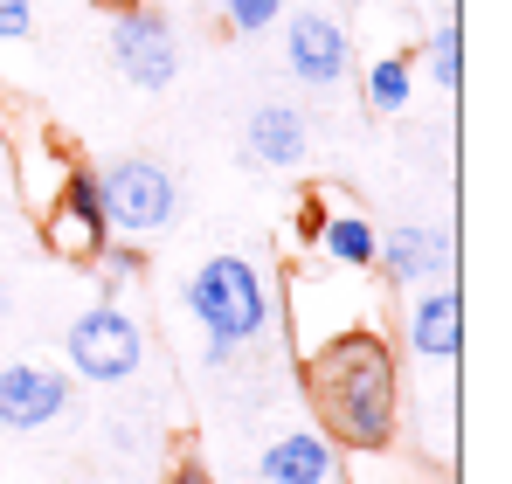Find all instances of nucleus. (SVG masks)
<instances>
[{
  "label": "nucleus",
  "mask_w": 512,
  "mask_h": 484,
  "mask_svg": "<svg viewBox=\"0 0 512 484\" xmlns=\"http://www.w3.org/2000/svg\"><path fill=\"white\" fill-rule=\"evenodd\" d=\"M305 153H312V118L298 104H256L250 125H243V160L270 166V173H291Z\"/></svg>",
  "instance_id": "nucleus-11"
},
{
  "label": "nucleus",
  "mask_w": 512,
  "mask_h": 484,
  "mask_svg": "<svg viewBox=\"0 0 512 484\" xmlns=\"http://www.w3.org/2000/svg\"><path fill=\"white\" fill-rule=\"evenodd\" d=\"M429 77H436V90H464V28L429 35Z\"/></svg>",
  "instance_id": "nucleus-15"
},
{
  "label": "nucleus",
  "mask_w": 512,
  "mask_h": 484,
  "mask_svg": "<svg viewBox=\"0 0 512 484\" xmlns=\"http://www.w3.org/2000/svg\"><path fill=\"white\" fill-rule=\"evenodd\" d=\"M63 360H70V374L90 381V388H125L146 367V332H139L132 312H118V305H90L84 319L63 332Z\"/></svg>",
  "instance_id": "nucleus-4"
},
{
  "label": "nucleus",
  "mask_w": 512,
  "mask_h": 484,
  "mask_svg": "<svg viewBox=\"0 0 512 484\" xmlns=\"http://www.w3.org/2000/svg\"><path fill=\"white\" fill-rule=\"evenodd\" d=\"M263 484H340V443L326 429H284L263 443Z\"/></svg>",
  "instance_id": "nucleus-10"
},
{
  "label": "nucleus",
  "mask_w": 512,
  "mask_h": 484,
  "mask_svg": "<svg viewBox=\"0 0 512 484\" xmlns=\"http://www.w3.org/2000/svg\"><path fill=\"white\" fill-rule=\"evenodd\" d=\"M326 215H333V208H326V194H305V201H298V242H305V249H319Z\"/></svg>",
  "instance_id": "nucleus-19"
},
{
  "label": "nucleus",
  "mask_w": 512,
  "mask_h": 484,
  "mask_svg": "<svg viewBox=\"0 0 512 484\" xmlns=\"http://www.w3.org/2000/svg\"><path fill=\"white\" fill-rule=\"evenodd\" d=\"M409 77H416L409 56H381V63L367 70V104H374V111H409Z\"/></svg>",
  "instance_id": "nucleus-14"
},
{
  "label": "nucleus",
  "mask_w": 512,
  "mask_h": 484,
  "mask_svg": "<svg viewBox=\"0 0 512 484\" xmlns=\"http://www.w3.org/2000/svg\"><path fill=\"white\" fill-rule=\"evenodd\" d=\"M42 249L63 256V263H97L111 249V215H104V194H97L90 166H70L63 187L42 201Z\"/></svg>",
  "instance_id": "nucleus-5"
},
{
  "label": "nucleus",
  "mask_w": 512,
  "mask_h": 484,
  "mask_svg": "<svg viewBox=\"0 0 512 484\" xmlns=\"http://www.w3.org/2000/svg\"><path fill=\"white\" fill-rule=\"evenodd\" d=\"M97 277H104V291L139 284V277H146V249H139V242H111V249L97 256Z\"/></svg>",
  "instance_id": "nucleus-16"
},
{
  "label": "nucleus",
  "mask_w": 512,
  "mask_h": 484,
  "mask_svg": "<svg viewBox=\"0 0 512 484\" xmlns=\"http://www.w3.org/2000/svg\"><path fill=\"white\" fill-rule=\"evenodd\" d=\"M63 415H70V374L63 367H42V360H7L0 367V429L7 436H35Z\"/></svg>",
  "instance_id": "nucleus-7"
},
{
  "label": "nucleus",
  "mask_w": 512,
  "mask_h": 484,
  "mask_svg": "<svg viewBox=\"0 0 512 484\" xmlns=\"http://www.w3.org/2000/svg\"><path fill=\"white\" fill-rule=\"evenodd\" d=\"M284 70L305 83V90H333V83L353 70L346 28L333 21V14H319V7L291 14V21H284Z\"/></svg>",
  "instance_id": "nucleus-8"
},
{
  "label": "nucleus",
  "mask_w": 512,
  "mask_h": 484,
  "mask_svg": "<svg viewBox=\"0 0 512 484\" xmlns=\"http://www.w3.org/2000/svg\"><path fill=\"white\" fill-rule=\"evenodd\" d=\"M111 63L125 70L132 90H173L180 77V35L160 7H132V14H111Z\"/></svg>",
  "instance_id": "nucleus-6"
},
{
  "label": "nucleus",
  "mask_w": 512,
  "mask_h": 484,
  "mask_svg": "<svg viewBox=\"0 0 512 484\" xmlns=\"http://www.w3.org/2000/svg\"><path fill=\"white\" fill-rule=\"evenodd\" d=\"M167 484H215V478H208V464H201V450H180V464L167 471Z\"/></svg>",
  "instance_id": "nucleus-20"
},
{
  "label": "nucleus",
  "mask_w": 512,
  "mask_h": 484,
  "mask_svg": "<svg viewBox=\"0 0 512 484\" xmlns=\"http://www.w3.org/2000/svg\"><path fill=\"white\" fill-rule=\"evenodd\" d=\"M222 14H229L236 35H270L284 21V0H222Z\"/></svg>",
  "instance_id": "nucleus-17"
},
{
  "label": "nucleus",
  "mask_w": 512,
  "mask_h": 484,
  "mask_svg": "<svg viewBox=\"0 0 512 484\" xmlns=\"http://www.w3.org/2000/svg\"><path fill=\"white\" fill-rule=\"evenodd\" d=\"M319 249H326L333 270H374V222L367 215H326Z\"/></svg>",
  "instance_id": "nucleus-13"
},
{
  "label": "nucleus",
  "mask_w": 512,
  "mask_h": 484,
  "mask_svg": "<svg viewBox=\"0 0 512 484\" xmlns=\"http://www.w3.org/2000/svg\"><path fill=\"white\" fill-rule=\"evenodd\" d=\"M402 339H409V353H416V360L450 367V360L464 353V298H457L450 284H423V291H416V305L402 312Z\"/></svg>",
  "instance_id": "nucleus-9"
},
{
  "label": "nucleus",
  "mask_w": 512,
  "mask_h": 484,
  "mask_svg": "<svg viewBox=\"0 0 512 484\" xmlns=\"http://www.w3.org/2000/svg\"><path fill=\"white\" fill-rule=\"evenodd\" d=\"M35 35V0H0V49Z\"/></svg>",
  "instance_id": "nucleus-18"
},
{
  "label": "nucleus",
  "mask_w": 512,
  "mask_h": 484,
  "mask_svg": "<svg viewBox=\"0 0 512 484\" xmlns=\"http://www.w3.org/2000/svg\"><path fill=\"white\" fill-rule=\"evenodd\" d=\"M97 7H111V14H132V7H146V0H97Z\"/></svg>",
  "instance_id": "nucleus-21"
},
{
  "label": "nucleus",
  "mask_w": 512,
  "mask_h": 484,
  "mask_svg": "<svg viewBox=\"0 0 512 484\" xmlns=\"http://www.w3.org/2000/svg\"><path fill=\"white\" fill-rule=\"evenodd\" d=\"M305 395H312L319 429L340 450H360V457L395 450V436H402V360L374 325L353 319L305 353Z\"/></svg>",
  "instance_id": "nucleus-1"
},
{
  "label": "nucleus",
  "mask_w": 512,
  "mask_h": 484,
  "mask_svg": "<svg viewBox=\"0 0 512 484\" xmlns=\"http://www.w3.org/2000/svg\"><path fill=\"white\" fill-rule=\"evenodd\" d=\"M97 194H104L111 236H125V242L167 236L173 215H180V187H173V173H167L160 160H139V153H125V160L97 166Z\"/></svg>",
  "instance_id": "nucleus-3"
},
{
  "label": "nucleus",
  "mask_w": 512,
  "mask_h": 484,
  "mask_svg": "<svg viewBox=\"0 0 512 484\" xmlns=\"http://www.w3.org/2000/svg\"><path fill=\"white\" fill-rule=\"evenodd\" d=\"M187 312L194 325L208 332V367H229L243 346H256L270 325H277V298H270V284H263V270H256L250 256H208V263H194V277H187Z\"/></svg>",
  "instance_id": "nucleus-2"
},
{
  "label": "nucleus",
  "mask_w": 512,
  "mask_h": 484,
  "mask_svg": "<svg viewBox=\"0 0 512 484\" xmlns=\"http://www.w3.org/2000/svg\"><path fill=\"white\" fill-rule=\"evenodd\" d=\"M374 263L402 291L443 284L450 277V236H436V229H388V236H374Z\"/></svg>",
  "instance_id": "nucleus-12"
}]
</instances>
